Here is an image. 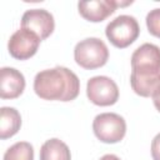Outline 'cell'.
Segmentation results:
<instances>
[{
  "label": "cell",
  "mask_w": 160,
  "mask_h": 160,
  "mask_svg": "<svg viewBox=\"0 0 160 160\" xmlns=\"http://www.w3.org/2000/svg\"><path fill=\"white\" fill-rule=\"evenodd\" d=\"M34 91L44 100L71 101L78 98L80 80L65 66H55L39 71L34 79Z\"/></svg>",
  "instance_id": "6da1fadb"
},
{
  "label": "cell",
  "mask_w": 160,
  "mask_h": 160,
  "mask_svg": "<svg viewBox=\"0 0 160 160\" xmlns=\"http://www.w3.org/2000/svg\"><path fill=\"white\" fill-rule=\"evenodd\" d=\"M74 59L82 69L94 70L104 66L108 62L109 50L101 39L86 38L75 45Z\"/></svg>",
  "instance_id": "7a4b0ae2"
},
{
  "label": "cell",
  "mask_w": 160,
  "mask_h": 160,
  "mask_svg": "<svg viewBox=\"0 0 160 160\" xmlns=\"http://www.w3.org/2000/svg\"><path fill=\"white\" fill-rule=\"evenodd\" d=\"M140 34L138 20L131 15H119L105 28V35L109 41L119 49L131 45Z\"/></svg>",
  "instance_id": "3957f363"
},
{
  "label": "cell",
  "mask_w": 160,
  "mask_h": 160,
  "mask_svg": "<svg viewBox=\"0 0 160 160\" xmlns=\"http://www.w3.org/2000/svg\"><path fill=\"white\" fill-rule=\"evenodd\" d=\"M95 136L106 144H115L124 139L126 134V122L122 116L115 112H101L92 121Z\"/></svg>",
  "instance_id": "277c9868"
},
{
  "label": "cell",
  "mask_w": 160,
  "mask_h": 160,
  "mask_svg": "<svg viewBox=\"0 0 160 160\" xmlns=\"http://www.w3.org/2000/svg\"><path fill=\"white\" fill-rule=\"evenodd\" d=\"M86 95L88 99L98 106H110L119 99V88L112 79L99 75L88 80Z\"/></svg>",
  "instance_id": "5b68a950"
},
{
  "label": "cell",
  "mask_w": 160,
  "mask_h": 160,
  "mask_svg": "<svg viewBox=\"0 0 160 160\" xmlns=\"http://www.w3.org/2000/svg\"><path fill=\"white\" fill-rule=\"evenodd\" d=\"M41 39L32 31L20 28L9 39V54L18 60H26L34 56L38 51Z\"/></svg>",
  "instance_id": "8992f818"
},
{
  "label": "cell",
  "mask_w": 160,
  "mask_h": 160,
  "mask_svg": "<svg viewBox=\"0 0 160 160\" xmlns=\"http://www.w3.org/2000/svg\"><path fill=\"white\" fill-rule=\"evenodd\" d=\"M21 28L35 32L41 40H45L55 29L54 16L45 9L26 10L21 18Z\"/></svg>",
  "instance_id": "52a82bcc"
},
{
  "label": "cell",
  "mask_w": 160,
  "mask_h": 160,
  "mask_svg": "<svg viewBox=\"0 0 160 160\" xmlns=\"http://www.w3.org/2000/svg\"><path fill=\"white\" fill-rule=\"evenodd\" d=\"M131 71L160 72V48L150 42L140 45L131 55Z\"/></svg>",
  "instance_id": "ba28073f"
},
{
  "label": "cell",
  "mask_w": 160,
  "mask_h": 160,
  "mask_svg": "<svg viewBox=\"0 0 160 160\" xmlns=\"http://www.w3.org/2000/svg\"><path fill=\"white\" fill-rule=\"evenodd\" d=\"M132 4V1H115V0H91V1H80L78 4L79 14L88 21L101 22L108 16L114 14L116 8L126 6Z\"/></svg>",
  "instance_id": "9c48e42d"
},
{
  "label": "cell",
  "mask_w": 160,
  "mask_h": 160,
  "mask_svg": "<svg viewBox=\"0 0 160 160\" xmlns=\"http://www.w3.org/2000/svg\"><path fill=\"white\" fill-rule=\"evenodd\" d=\"M24 75L14 68L0 69V98L1 99H16L25 89Z\"/></svg>",
  "instance_id": "30bf717a"
},
{
  "label": "cell",
  "mask_w": 160,
  "mask_h": 160,
  "mask_svg": "<svg viewBox=\"0 0 160 160\" xmlns=\"http://www.w3.org/2000/svg\"><path fill=\"white\" fill-rule=\"evenodd\" d=\"M130 85L135 94L142 98H152L160 89V72H136L131 71Z\"/></svg>",
  "instance_id": "8fae6325"
},
{
  "label": "cell",
  "mask_w": 160,
  "mask_h": 160,
  "mask_svg": "<svg viewBox=\"0 0 160 160\" xmlns=\"http://www.w3.org/2000/svg\"><path fill=\"white\" fill-rule=\"evenodd\" d=\"M21 126L20 112L15 108L2 106L0 109V138L2 140L14 136Z\"/></svg>",
  "instance_id": "7c38bea8"
},
{
  "label": "cell",
  "mask_w": 160,
  "mask_h": 160,
  "mask_svg": "<svg viewBox=\"0 0 160 160\" xmlns=\"http://www.w3.org/2000/svg\"><path fill=\"white\" fill-rule=\"evenodd\" d=\"M40 160H71L70 149L60 139H49L41 145Z\"/></svg>",
  "instance_id": "4fadbf2b"
},
{
  "label": "cell",
  "mask_w": 160,
  "mask_h": 160,
  "mask_svg": "<svg viewBox=\"0 0 160 160\" xmlns=\"http://www.w3.org/2000/svg\"><path fill=\"white\" fill-rule=\"evenodd\" d=\"M4 160H34V148L28 141H18L5 151Z\"/></svg>",
  "instance_id": "5bb4252c"
},
{
  "label": "cell",
  "mask_w": 160,
  "mask_h": 160,
  "mask_svg": "<svg viewBox=\"0 0 160 160\" xmlns=\"http://www.w3.org/2000/svg\"><path fill=\"white\" fill-rule=\"evenodd\" d=\"M146 26L152 36L160 39V8L152 9L146 15Z\"/></svg>",
  "instance_id": "9a60e30c"
},
{
  "label": "cell",
  "mask_w": 160,
  "mask_h": 160,
  "mask_svg": "<svg viewBox=\"0 0 160 160\" xmlns=\"http://www.w3.org/2000/svg\"><path fill=\"white\" fill-rule=\"evenodd\" d=\"M151 156L152 160H160V132L151 141Z\"/></svg>",
  "instance_id": "2e32d148"
},
{
  "label": "cell",
  "mask_w": 160,
  "mask_h": 160,
  "mask_svg": "<svg viewBox=\"0 0 160 160\" xmlns=\"http://www.w3.org/2000/svg\"><path fill=\"white\" fill-rule=\"evenodd\" d=\"M152 101H154V106H155L156 110L160 112V89L154 94V96H152Z\"/></svg>",
  "instance_id": "e0dca14e"
},
{
  "label": "cell",
  "mask_w": 160,
  "mask_h": 160,
  "mask_svg": "<svg viewBox=\"0 0 160 160\" xmlns=\"http://www.w3.org/2000/svg\"><path fill=\"white\" fill-rule=\"evenodd\" d=\"M100 160H121V159H120L119 156L114 155V154H106V155L101 156V158H100Z\"/></svg>",
  "instance_id": "ac0fdd59"
}]
</instances>
